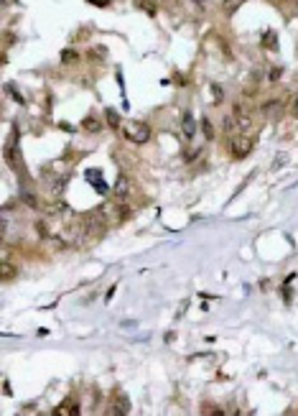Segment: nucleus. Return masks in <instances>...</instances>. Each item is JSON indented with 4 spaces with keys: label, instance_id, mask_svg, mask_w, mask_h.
I'll list each match as a JSON object with an SVG mask.
<instances>
[{
    "label": "nucleus",
    "instance_id": "nucleus-1",
    "mask_svg": "<svg viewBox=\"0 0 298 416\" xmlns=\"http://www.w3.org/2000/svg\"><path fill=\"white\" fill-rule=\"evenodd\" d=\"M122 133L130 143H148V138H151V128H148V123H138V120H130L122 125Z\"/></svg>",
    "mask_w": 298,
    "mask_h": 416
},
{
    "label": "nucleus",
    "instance_id": "nucleus-2",
    "mask_svg": "<svg viewBox=\"0 0 298 416\" xmlns=\"http://www.w3.org/2000/svg\"><path fill=\"white\" fill-rule=\"evenodd\" d=\"M250 151H252V141L247 135H240L232 141V156L235 158H245V156H250Z\"/></svg>",
    "mask_w": 298,
    "mask_h": 416
},
{
    "label": "nucleus",
    "instance_id": "nucleus-3",
    "mask_svg": "<svg viewBox=\"0 0 298 416\" xmlns=\"http://www.w3.org/2000/svg\"><path fill=\"white\" fill-rule=\"evenodd\" d=\"M127 411H130V401H127V396H125V393H120V391H117V393H115V403L110 406V411H107V413H127Z\"/></svg>",
    "mask_w": 298,
    "mask_h": 416
},
{
    "label": "nucleus",
    "instance_id": "nucleus-4",
    "mask_svg": "<svg viewBox=\"0 0 298 416\" xmlns=\"http://www.w3.org/2000/svg\"><path fill=\"white\" fill-rule=\"evenodd\" d=\"M87 179L92 181V189H94V191H100V194L107 191V184H105V179H102V174H100L97 169H89V171H87Z\"/></svg>",
    "mask_w": 298,
    "mask_h": 416
},
{
    "label": "nucleus",
    "instance_id": "nucleus-5",
    "mask_svg": "<svg viewBox=\"0 0 298 416\" xmlns=\"http://www.w3.org/2000/svg\"><path fill=\"white\" fill-rule=\"evenodd\" d=\"M280 110H283V100H268V102L260 105V113L268 115V118H275Z\"/></svg>",
    "mask_w": 298,
    "mask_h": 416
},
{
    "label": "nucleus",
    "instance_id": "nucleus-6",
    "mask_svg": "<svg viewBox=\"0 0 298 416\" xmlns=\"http://www.w3.org/2000/svg\"><path fill=\"white\" fill-rule=\"evenodd\" d=\"M181 130H184L186 138H194V133H196V120H194L191 113H184V118H181Z\"/></svg>",
    "mask_w": 298,
    "mask_h": 416
},
{
    "label": "nucleus",
    "instance_id": "nucleus-7",
    "mask_svg": "<svg viewBox=\"0 0 298 416\" xmlns=\"http://www.w3.org/2000/svg\"><path fill=\"white\" fill-rule=\"evenodd\" d=\"M56 413H59V416H74V413H79V403L69 398V401H64V403L56 408Z\"/></svg>",
    "mask_w": 298,
    "mask_h": 416
},
{
    "label": "nucleus",
    "instance_id": "nucleus-8",
    "mask_svg": "<svg viewBox=\"0 0 298 416\" xmlns=\"http://www.w3.org/2000/svg\"><path fill=\"white\" fill-rule=\"evenodd\" d=\"M105 118H107V125H110V128H115V130H120V123H122V120H120V115H117V110H112V107H107V110H105Z\"/></svg>",
    "mask_w": 298,
    "mask_h": 416
},
{
    "label": "nucleus",
    "instance_id": "nucleus-9",
    "mask_svg": "<svg viewBox=\"0 0 298 416\" xmlns=\"http://www.w3.org/2000/svg\"><path fill=\"white\" fill-rule=\"evenodd\" d=\"M115 191H117L120 197H127V194H130V181H127V176H117V181H115Z\"/></svg>",
    "mask_w": 298,
    "mask_h": 416
},
{
    "label": "nucleus",
    "instance_id": "nucleus-10",
    "mask_svg": "<svg viewBox=\"0 0 298 416\" xmlns=\"http://www.w3.org/2000/svg\"><path fill=\"white\" fill-rule=\"evenodd\" d=\"M82 128H84V130H89V133H100V130H102V123H100V120H94V118L89 115V118H84V120H82Z\"/></svg>",
    "mask_w": 298,
    "mask_h": 416
},
{
    "label": "nucleus",
    "instance_id": "nucleus-11",
    "mask_svg": "<svg viewBox=\"0 0 298 416\" xmlns=\"http://www.w3.org/2000/svg\"><path fill=\"white\" fill-rule=\"evenodd\" d=\"M0 276H3V281H11V279L16 276V268H13V263H3V268H0Z\"/></svg>",
    "mask_w": 298,
    "mask_h": 416
},
{
    "label": "nucleus",
    "instance_id": "nucleus-12",
    "mask_svg": "<svg viewBox=\"0 0 298 416\" xmlns=\"http://www.w3.org/2000/svg\"><path fill=\"white\" fill-rule=\"evenodd\" d=\"M202 130H204L207 141H212V138H214V128H212V123H209L207 118H202Z\"/></svg>",
    "mask_w": 298,
    "mask_h": 416
},
{
    "label": "nucleus",
    "instance_id": "nucleus-13",
    "mask_svg": "<svg viewBox=\"0 0 298 416\" xmlns=\"http://www.w3.org/2000/svg\"><path fill=\"white\" fill-rule=\"evenodd\" d=\"M77 57H79V54H77V51H72V49H64V51H61V62H64V64H72Z\"/></svg>",
    "mask_w": 298,
    "mask_h": 416
},
{
    "label": "nucleus",
    "instance_id": "nucleus-14",
    "mask_svg": "<svg viewBox=\"0 0 298 416\" xmlns=\"http://www.w3.org/2000/svg\"><path fill=\"white\" fill-rule=\"evenodd\" d=\"M240 6H242V0H224V11L227 13H235Z\"/></svg>",
    "mask_w": 298,
    "mask_h": 416
},
{
    "label": "nucleus",
    "instance_id": "nucleus-15",
    "mask_svg": "<svg viewBox=\"0 0 298 416\" xmlns=\"http://www.w3.org/2000/svg\"><path fill=\"white\" fill-rule=\"evenodd\" d=\"M212 95H214V105H222V100H224V92L219 90V85H212Z\"/></svg>",
    "mask_w": 298,
    "mask_h": 416
},
{
    "label": "nucleus",
    "instance_id": "nucleus-16",
    "mask_svg": "<svg viewBox=\"0 0 298 416\" xmlns=\"http://www.w3.org/2000/svg\"><path fill=\"white\" fill-rule=\"evenodd\" d=\"M138 6H143L148 13H156V6H153V0H138Z\"/></svg>",
    "mask_w": 298,
    "mask_h": 416
},
{
    "label": "nucleus",
    "instance_id": "nucleus-17",
    "mask_svg": "<svg viewBox=\"0 0 298 416\" xmlns=\"http://www.w3.org/2000/svg\"><path fill=\"white\" fill-rule=\"evenodd\" d=\"M23 202H26L28 207H39V204H36V197H31V194H23Z\"/></svg>",
    "mask_w": 298,
    "mask_h": 416
},
{
    "label": "nucleus",
    "instance_id": "nucleus-18",
    "mask_svg": "<svg viewBox=\"0 0 298 416\" xmlns=\"http://www.w3.org/2000/svg\"><path fill=\"white\" fill-rule=\"evenodd\" d=\"M290 110H293V115H295V118H298V95H295V97H293V105H290Z\"/></svg>",
    "mask_w": 298,
    "mask_h": 416
},
{
    "label": "nucleus",
    "instance_id": "nucleus-19",
    "mask_svg": "<svg viewBox=\"0 0 298 416\" xmlns=\"http://www.w3.org/2000/svg\"><path fill=\"white\" fill-rule=\"evenodd\" d=\"M89 3H92V6H102V8H105V6H110V0H89Z\"/></svg>",
    "mask_w": 298,
    "mask_h": 416
},
{
    "label": "nucleus",
    "instance_id": "nucleus-20",
    "mask_svg": "<svg viewBox=\"0 0 298 416\" xmlns=\"http://www.w3.org/2000/svg\"><path fill=\"white\" fill-rule=\"evenodd\" d=\"M275 79H280V69H273L270 72V82H275Z\"/></svg>",
    "mask_w": 298,
    "mask_h": 416
}]
</instances>
